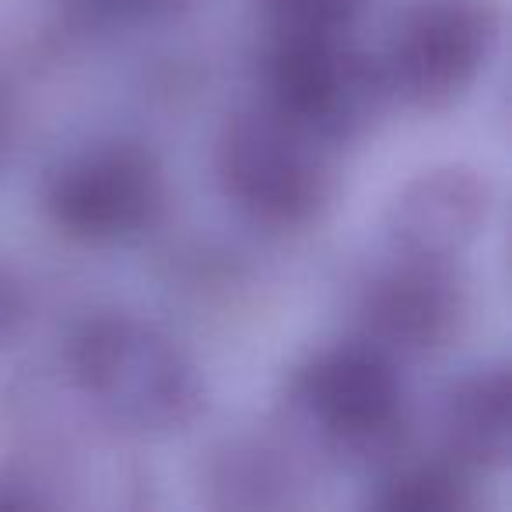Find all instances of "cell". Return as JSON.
I'll return each instance as SVG.
<instances>
[{
	"mask_svg": "<svg viewBox=\"0 0 512 512\" xmlns=\"http://www.w3.org/2000/svg\"><path fill=\"white\" fill-rule=\"evenodd\" d=\"M71 372L88 404L130 432H179L204 411L197 365L141 316H92L71 341Z\"/></svg>",
	"mask_w": 512,
	"mask_h": 512,
	"instance_id": "cell-1",
	"label": "cell"
},
{
	"mask_svg": "<svg viewBox=\"0 0 512 512\" xmlns=\"http://www.w3.org/2000/svg\"><path fill=\"white\" fill-rule=\"evenodd\" d=\"M288 404L323 453L383 467L404 442V383L386 351L365 344L327 348L295 369Z\"/></svg>",
	"mask_w": 512,
	"mask_h": 512,
	"instance_id": "cell-2",
	"label": "cell"
},
{
	"mask_svg": "<svg viewBox=\"0 0 512 512\" xmlns=\"http://www.w3.org/2000/svg\"><path fill=\"white\" fill-rule=\"evenodd\" d=\"M218 172L232 204L256 225L302 228L334 193V144L264 102L225 127Z\"/></svg>",
	"mask_w": 512,
	"mask_h": 512,
	"instance_id": "cell-3",
	"label": "cell"
},
{
	"mask_svg": "<svg viewBox=\"0 0 512 512\" xmlns=\"http://www.w3.org/2000/svg\"><path fill=\"white\" fill-rule=\"evenodd\" d=\"M498 36V0H418L397 22L383 85L414 109H446L474 88Z\"/></svg>",
	"mask_w": 512,
	"mask_h": 512,
	"instance_id": "cell-4",
	"label": "cell"
},
{
	"mask_svg": "<svg viewBox=\"0 0 512 512\" xmlns=\"http://www.w3.org/2000/svg\"><path fill=\"white\" fill-rule=\"evenodd\" d=\"M264 85L267 106L334 148L369 127L386 88L348 36H271Z\"/></svg>",
	"mask_w": 512,
	"mask_h": 512,
	"instance_id": "cell-5",
	"label": "cell"
},
{
	"mask_svg": "<svg viewBox=\"0 0 512 512\" xmlns=\"http://www.w3.org/2000/svg\"><path fill=\"white\" fill-rule=\"evenodd\" d=\"M165 200L162 165L130 141L92 144L74 151L46 183L53 225L78 242H123L155 225Z\"/></svg>",
	"mask_w": 512,
	"mask_h": 512,
	"instance_id": "cell-6",
	"label": "cell"
},
{
	"mask_svg": "<svg viewBox=\"0 0 512 512\" xmlns=\"http://www.w3.org/2000/svg\"><path fill=\"white\" fill-rule=\"evenodd\" d=\"M467 320V292L453 260L397 256L362 299V323L369 344L386 355H435L460 337Z\"/></svg>",
	"mask_w": 512,
	"mask_h": 512,
	"instance_id": "cell-7",
	"label": "cell"
},
{
	"mask_svg": "<svg viewBox=\"0 0 512 512\" xmlns=\"http://www.w3.org/2000/svg\"><path fill=\"white\" fill-rule=\"evenodd\" d=\"M491 183L470 165H435L414 176L386 214V239L397 256L456 260L491 218Z\"/></svg>",
	"mask_w": 512,
	"mask_h": 512,
	"instance_id": "cell-8",
	"label": "cell"
},
{
	"mask_svg": "<svg viewBox=\"0 0 512 512\" xmlns=\"http://www.w3.org/2000/svg\"><path fill=\"white\" fill-rule=\"evenodd\" d=\"M449 456L474 467H502L512 449V383L505 365H484L449 386L442 400Z\"/></svg>",
	"mask_w": 512,
	"mask_h": 512,
	"instance_id": "cell-9",
	"label": "cell"
},
{
	"mask_svg": "<svg viewBox=\"0 0 512 512\" xmlns=\"http://www.w3.org/2000/svg\"><path fill=\"white\" fill-rule=\"evenodd\" d=\"M386 512H467L477 505L470 467L453 460H393L383 463V474L369 498Z\"/></svg>",
	"mask_w": 512,
	"mask_h": 512,
	"instance_id": "cell-10",
	"label": "cell"
},
{
	"mask_svg": "<svg viewBox=\"0 0 512 512\" xmlns=\"http://www.w3.org/2000/svg\"><path fill=\"white\" fill-rule=\"evenodd\" d=\"M285 470L264 446H228L214 470V488L228 505H274L285 495Z\"/></svg>",
	"mask_w": 512,
	"mask_h": 512,
	"instance_id": "cell-11",
	"label": "cell"
},
{
	"mask_svg": "<svg viewBox=\"0 0 512 512\" xmlns=\"http://www.w3.org/2000/svg\"><path fill=\"white\" fill-rule=\"evenodd\" d=\"M365 0H260L271 36H348Z\"/></svg>",
	"mask_w": 512,
	"mask_h": 512,
	"instance_id": "cell-12",
	"label": "cell"
},
{
	"mask_svg": "<svg viewBox=\"0 0 512 512\" xmlns=\"http://www.w3.org/2000/svg\"><path fill=\"white\" fill-rule=\"evenodd\" d=\"M25 309H29L25 288L18 285L15 274L0 267V348L15 341V334L25 323Z\"/></svg>",
	"mask_w": 512,
	"mask_h": 512,
	"instance_id": "cell-13",
	"label": "cell"
},
{
	"mask_svg": "<svg viewBox=\"0 0 512 512\" xmlns=\"http://www.w3.org/2000/svg\"><path fill=\"white\" fill-rule=\"evenodd\" d=\"M92 4L109 8V11H148V8H155V4H162V0H92Z\"/></svg>",
	"mask_w": 512,
	"mask_h": 512,
	"instance_id": "cell-14",
	"label": "cell"
}]
</instances>
